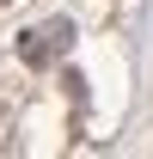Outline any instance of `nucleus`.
Here are the masks:
<instances>
[{
	"label": "nucleus",
	"instance_id": "obj_1",
	"mask_svg": "<svg viewBox=\"0 0 153 159\" xmlns=\"http://www.w3.org/2000/svg\"><path fill=\"white\" fill-rule=\"evenodd\" d=\"M67 43H74V25H67V19H49V25H37V31L19 37V55H25V67H49Z\"/></svg>",
	"mask_w": 153,
	"mask_h": 159
}]
</instances>
